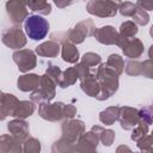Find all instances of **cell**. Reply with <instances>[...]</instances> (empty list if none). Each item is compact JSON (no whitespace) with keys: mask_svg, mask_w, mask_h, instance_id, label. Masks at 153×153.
Masks as SVG:
<instances>
[{"mask_svg":"<svg viewBox=\"0 0 153 153\" xmlns=\"http://www.w3.org/2000/svg\"><path fill=\"white\" fill-rule=\"evenodd\" d=\"M41 149V145L36 139H29L24 145V153H38Z\"/></svg>","mask_w":153,"mask_h":153,"instance_id":"cell-24","label":"cell"},{"mask_svg":"<svg viewBox=\"0 0 153 153\" xmlns=\"http://www.w3.org/2000/svg\"><path fill=\"white\" fill-rule=\"evenodd\" d=\"M117 44L122 48L123 53L129 57H137L143 50V47H142L141 42L136 38L129 39V38H123V37L120 36Z\"/></svg>","mask_w":153,"mask_h":153,"instance_id":"cell-6","label":"cell"},{"mask_svg":"<svg viewBox=\"0 0 153 153\" xmlns=\"http://www.w3.org/2000/svg\"><path fill=\"white\" fill-rule=\"evenodd\" d=\"M120 109L118 108H109L108 110L103 111L100 114V121L105 124H111L114 123L117 118H118V115H120Z\"/></svg>","mask_w":153,"mask_h":153,"instance_id":"cell-19","label":"cell"},{"mask_svg":"<svg viewBox=\"0 0 153 153\" xmlns=\"http://www.w3.org/2000/svg\"><path fill=\"white\" fill-rule=\"evenodd\" d=\"M118 10L123 16H131L134 17L136 10H137V5L133 4V2H120L118 4Z\"/></svg>","mask_w":153,"mask_h":153,"instance_id":"cell-23","label":"cell"},{"mask_svg":"<svg viewBox=\"0 0 153 153\" xmlns=\"http://www.w3.org/2000/svg\"><path fill=\"white\" fill-rule=\"evenodd\" d=\"M62 103H55V104H41L39 106V114L43 118L55 121L60 120L62 117Z\"/></svg>","mask_w":153,"mask_h":153,"instance_id":"cell-8","label":"cell"},{"mask_svg":"<svg viewBox=\"0 0 153 153\" xmlns=\"http://www.w3.org/2000/svg\"><path fill=\"white\" fill-rule=\"evenodd\" d=\"M122 111H123L122 117H121L122 128H124V129L133 128L137 123V121H139L137 111L134 110V109H130V108H123Z\"/></svg>","mask_w":153,"mask_h":153,"instance_id":"cell-14","label":"cell"},{"mask_svg":"<svg viewBox=\"0 0 153 153\" xmlns=\"http://www.w3.org/2000/svg\"><path fill=\"white\" fill-rule=\"evenodd\" d=\"M136 5L141 6L142 10H153V1H139Z\"/></svg>","mask_w":153,"mask_h":153,"instance_id":"cell-29","label":"cell"},{"mask_svg":"<svg viewBox=\"0 0 153 153\" xmlns=\"http://www.w3.org/2000/svg\"><path fill=\"white\" fill-rule=\"evenodd\" d=\"M62 57L65 61L67 62H75L79 59V53L76 50V48L73 44L69 43H65L63 44V49H62Z\"/></svg>","mask_w":153,"mask_h":153,"instance_id":"cell-18","label":"cell"},{"mask_svg":"<svg viewBox=\"0 0 153 153\" xmlns=\"http://www.w3.org/2000/svg\"><path fill=\"white\" fill-rule=\"evenodd\" d=\"M108 65L109 66H114L115 71L117 74H120L122 72V66H123V62L121 60V57L118 55H111L109 61H108Z\"/></svg>","mask_w":153,"mask_h":153,"instance_id":"cell-26","label":"cell"},{"mask_svg":"<svg viewBox=\"0 0 153 153\" xmlns=\"http://www.w3.org/2000/svg\"><path fill=\"white\" fill-rule=\"evenodd\" d=\"M151 35H152V36H153V26H152V27H151Z\"/></svg>","mask_w":153,"mask_h":153,"instance_id":"cell-32","label":"cell"},{"mask_svg":"<svg viewBox=\"0 0 153 153\" xmlns=\"http://www.w3.org/2000/svg\"><path fill=\"white\" fill-rule=\"evenodd\" d=\"M8 130L13 134V136L19 140L20 142L26 140L29 133H27V124L24 122V121H20V120H14L12 122L8 123L7 126Z\"/></svg>","mask_w":153,"mask_h":153,"instance_id":"cell-11","label":"cell"},{"mask_svg":"<svg viewBox=\"0 0 153 153\" xmlns=\"http://www.w3.org/2000/svg\"><path fill=\"white\" fill-rule=\"evenodd\" d=\"M78 71H76V68L74 69V68H69L68 71H66L61 76H62V79H60V81H59V84L61 85V87H67L68 85H71V84H73L74 81H75V79L78 78Z\"/></svg>","mask_w":153,"mask_h":153,"instance_id":"cell-20","label":"cell"},{"mask_svg":"<svg viewBox=\"0 0 153 153\" xmlns=\"http://www.w3.org/2000/svg\"><path fill=\"white\" fill-rule=\"evenodd\" d=\"M60 45L54 42H47L37 47L36 51L42 56H56L59 54Z\"/></svg>","mask_w":153,"mask_h":153,"instance_id":"cell-16","label":"cell"},{"mask_svg":"<svg viewBox=\"0 0 153 153\" xmlns=\"http://www.w3.org/2000/svg\"><path fill=\"white\" fill-rule=\"evenodd\" d=\"M88 13L98 17H111L116 14L118 10V4L112 1H88L86 5Z\"/></svg>","mask_w":153,"mask_h":153,"instance_id":"cell-2","label":"cell"},{"mask_svg":"<svg viewBox=\"0 0 153 153\" xmlns=\"http://www.w3.org/2000/svg\"><path fill=\"white\" fill-rule=\"evenodd\" d=\"M13 60L20 72H27L36 66V56L31 50L23 49L13 54Z\"/></svg>","mask_w":153,"mask_h":153,"instance_id":"cell-5","label":"cell"},{"mask_svg":"<svg viewBox=\"0 0 153 153\" xmlns=\"http://www.w3.org/2000/svg\"><path fill=\"white\" fill-rule=\"evenodd\" d=\"M133 18L135 19L136 23H139V24H141V25H146V24L148 23V19H149L148 14H147L141 7H137V10H136V12H135V14H134Z\"/></svg>","mask_w":153,"mask_h":153,"instance_id":"cell-25","label":"cell"},{"mask_svg":"<svg viewBox=\"0 0 153 153\" xmlns=\"http://www.w3.org/2000/svg\"><path fill=\"white\" fill-rule=\"evenodd\" d=\"M137 32V27L133 22H126L121 25V37L128 38Z\"/></svg>","mask_w":153,"mask_h":153,"instance_id":"cell-22","label":"cell"},{"mask_svg":"<svg viewBox=\"0 0 153 153\" xmlns=\"http://www.w3.org/2000/svg\"><path fill=\"white\" fill-rule=\"evenodd\" d=\"M92 30H93V23L91 20H86V22H81L79 23L74 30L71 32V41L74 43H81L85 38V36H90L92 35Z\"/></svg>","mask_w":153,"mask_h":153,"instance_id":"cell-7","label":"cell"},{"mask_svg":"<svg viewBox=\"0 0 153 153\" xmlns=\"http://www.w3.org/2000/svg\"><path fill=\"white\" fill-rule=\"evenodd\" d=\"M0 146H1V153H22L20 141L17 140L14 136L2 135Z\"/></svg>","mask_w":153,"mask_h":153,"instance_id":"cell-10","label":"cell"},{"mask_svg":"<svg viewBox=\"0 0 153 153\" xmlns=\"http://www.w3.org/2000/svg\"><path fill=\"white\" fill-rule=\"evenodd\" d=\"M18 99L13 94L2 93L1 94V120H4L6 116H12V112L18 104Z\"/></svg>","mask_w":153,"mask_h":153,"instance_id":"cell-12","label":"cell"},{"mask_svg":"<svg viewBox=\"0 0 153 153\" xmlns=\"http://www.w3.org/2000/svg\"><path fill=\"white\" fill-rule=\"evenodd\" d=\"M24 29L29 38L33 41H41L45 38L49 31V23L41 16L33 14L26 18L24 23Z\"/></svg>","mask_w":153,"mask_h":153,"instance_id":"cell-1","label":"cell"},{"mask_svg":"<svg viewBox=\"0 0 153 153\" xmlns=\"http://www.w3.org/2000/svg\"><path fill=\"white\" fill-rule=\"evenodd\" d=\"M33 110H35V105L31 102H26V100L18 102V104L16 105V108L12 112V116L19 117V118H25V117L30 116L33 112Z\"/></svg>","mask_w":153,"mask_h":153,"instance_id":"cell-15","label":"cell"},{"mask_svg":"<svg viewBox=\"0 0 153 153\" xmlns=\"http://www.w3.org/2000/svg\"><path fill=\"white\" fill-rule=\"evenodd\" d=\"M116 153H133L127 146H120L118 148H117V152Z\"/></svg>","mask_w":153,"mask_h":153,"instance_id":"cell-30","label":"cell"},{"mask_svg":"<svg viewBox=\"0 0 153 153\" xmlns=\"http://www.w3.org/2000/svg\"><path fill=\"white\" fill-rule=\"evenodd\" d=\"M82 62L86 63V65H90V66H93L98 62H100V57L93 53H88V54H85L84 57H82Z\"/></svg>","mask_w":153,"mask_h":153,"instance_id":"cell-27","label":"cell"},{"mask_svg":"<svg viewBox=\"0 0 153 153\" xmlns=\"http://www.w3.org/2000/svg\"><path fill=\"white\" fill-rule=\"evenodd\" d=\"M94 36L100 43H105V44H114V43L117 44L118 37H120L112 26L100 27L94 32Z\"/></svg>","mask_w":153,"mask_h":153,"instance_id":"cell-9","label":"cell"},{"mask_svg":"<svg viewBox=\"0 0 153 153\" xmlns=\"http://www.w3.org/2000/svg\"><path fill=\"white\" fill-rule=\"evenodd\" d=\"M149 56L153 59V45L151 47V49H149Z\"/></svg>","mask_w":153,"mask_h":153,"instance_id":"cell-31","label":"cell"},{"mask_svg":"<svg viewBox=\"0 0 153 153\" xmlns=\"http://www.w3.org/2000/svg\"><path fill=\"white\" fill-rule=\"evenodd\" d=\"M26 6H29L31 8V11L33 12H39L42 14H48L50 13V5L45 1H29L26 2Z\"/></svg>","mask_w":153,"mask_h":153,"instance_id":"cell-21","label":"cell"},{"mask_svg":"<svg viewBox=\"0 0 153 153\" xmlns=\"http://www.w3.org/2000/svg\"><path fill=\"white\" fill-rule=\"evenodd\" d=\"M6 11L12 23L20 24L23 20H26L27 11H26V2L23 1H7L6 2Z\"/></svg>","mask_w":153,"mask_h":153,"instance_id":"cell-4","label":"cell"},{"mask_svg":"<svg viewBox=\"0 0 153 153\" xmlns=\"http://www.w3.org/2000/svg\"><path fill=\"white\" fill-rule=\"evenodd\" d=\"M39 85V76L36 74H27L23 75L18 79V88L20 91H32L37 88Z\"/></svg>","mask_w":153,"mask_h":153,"instance_id":"cell-13","label":"cell"},{"mask_svg":"<svg viewBox=\"0 0 153 153\" xmlns=\"http://www.w3.org/2000/svg\"><path fill=\"white\" fill-rule=\"evenodd\" d=\"M114 136H115V134H114V131H111V130H105V131H103V136H102L103 143L106 145V146H110L111 142H112V140H114Z\"/></svg>","mask_w":153,"mask_h":153,"instance_id":"cell-28","label":"cell"},{"mask_svg":"<svg viewBox=\"0 0 153 153\" xmlns=\"http://www.w3.org/2000/svg\"><path fill=\"white\" fill-rule=\"evenodd\" d=\"M2 43L12 49H19L25 45L26 43V38L23 33V31L20 30V27L18 26H13L10 27L7 30H5L2 32Z\"/></svg>","mask_w":153,"mask_h":153,"instance_id":"cell-3","label":"cell"},{"mask_svg":"<svg viewBox=\"0 0 153 153\" xmlns=\"http://www.w3.org/2000/svg\"><path fill=\"white\" fill-rule=\"evenodd\" d=\"M81 87H82V90H84L86 93H88V94L92 96V97H97L98 91H99V86H98V84H97L96 78H93V75H90V78L85 79V80L81 82Z\"/></svg>","mask_w":153,"mask_h":153,"instance_id":"cell-17","label":"cell"}]
</instances>
